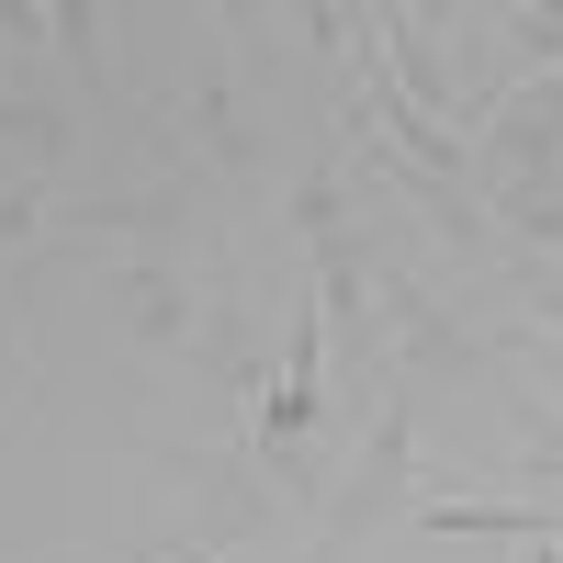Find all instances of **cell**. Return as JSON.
Masks as SVG:
<instances>
[{"instance_id":"obj_8","label":"cell","mask_w":563,"mask_h":563,"mask_svg":"<svg viewBox=\"0 0 563 563\" xmlns=\"http://www.w3.org/2000/svg\"><path fill=\"white\" fill-rule=\"evenodd\" d=\"M507 417H519V485L541 496L552 485V507H563V395H507Z\"/></svg>"},{"instance_id":"obj_6","label":"cell","mask_w":563,"mask_h":563,"mask_svg":"<svg viewBox=\"0 0 563 563\" xmlns=\"http://www.w3.org/2000/svg\"><path fill=\"white\" fill-rule=\"evenodd\" d=\"M68 225H79V238H135V249L180 260V238H192V180H169V192H124V203H79Z\"/></svg>"},{"instance_id":"obj_1","label":"cell","mask_w":563,"mask_h":563,"mask_svg":"<svg viewBox=\"0 0 563 563\" xmlns=\"http://www.w3.org/2000/svg\"><path fill=\"white\" fill-rule=\"evenodd\" d=\"M406 507H417V395H406V384H384V395H372L361 451H350V474L327 485L316 563H327V552H350V541H372L384 519H406Z\"/></svg>"},{"instance_id":"obj_2","label":"cell","mask_w":563,"mask_h":563,"mask_svg":"<svg viewBox=\"0 0 563 563\" xmlns=\"http://www.w3.org/2000/svg\"><path fill=\"white\" fill-rule=\"evenodd\" d=\"M372 305H384V350H395V384L406 372H496L507 339H485V327H462L451 305H429L417 282H372Z\"/></svg>"},{"instance_id":"obj_4","label":"cell","mask_w":563,"mask_h":563,"mask_svg":"<svg viewBox=\"0 0 563 563\" xmlns=\"http://www.w3.org/2000/svg\"><path fill=\"white\" fill-rule=\"evenodd\" d=\"M113 282H124V305H135V339H147V350H192V327H203V294H192V271H180V260L135 249Z\"/></svg>"},{"instance_id":"obj_10","label":"cell","mask_w":563,"mask_h":563,"mask_svg":"<svg viewBox=\"0 0 563 563\" xmlns=\"http://www.w3.org/2000/svg\"><path fill=\"white\" fill-rule=\"evenodd\" d=\"M0 147L12 158H34V180L68 158V124H57V102H34V90H0Z\"/></svg>"},{"instance_id":"obj_3","label":"cell","mask_w":563,"mask_h":563,"mask_svg":"<svg viewBox=\"0 0 563 563\" xmlns=\"http://www.w3.org/2000/svg\"><path fill=\"white\" fill-rule=\"evenodd\" d=\"M361 102H372V124L395 135V169H417V180H451V192H462V135H451V124H429V113H417L406 90L384 79V45H372V23H361Z\"/></svg>"},{"instance_id":"obj_13","label":"cell","mask_w":563,"mask_h":563,"mask_svg":"<svg viewBox=\"0 0 563 563\" xmlns=\"http://www.w3.org/2000/svg\"><path fill=\"white\" fill-rule=\"evenodd\" d=\"M530 316L552 327V339H563V294H552V282H541V294H530Z\"/></svg>"},{"instance_id":"obj_11","label":"cell","mask_w":563,"mask_h":563,"mask_svg":"<svg viewBox=\"0 0 563 563\" xmlns=\"http://www.w3.org/2000/svg\"><path fill=\"white\" fill-rule=\"evenodd\" d=\"M507 238H530V249H563V169H541V180H507Z\"/></svg>"},{"instance_id":"obj_12","label":"cell","mask_w":563,"mask_h":563,"mask_svg":"<svg viewBox=\"0 0 563 563\" xmlns=\"http://www.w3.org/2000/svg\"><path fill=\"white\" fill-rule=\"evenodd\" d=\"M45 214H57V203H45V180H34V169H23V180H0V260L34 249V238H45Z\"/></svg>"},{"instance_id":"obj_5","label":"cell","mask_w":563,"mask_h":563,"mask_svg":"<svg viewBox=\"0 0 563 563\" xmlns=\"http://www.w3.org/2000/svg\"><path fill=\"white\" fill-rule=\"evenodd\" d=\"M496 169H507V180H541V169H563V79L496 90Z\"/></svg>"},{"instance_id":"obj_14","label":"cell","mask_w":563,"mask_h":563,"mask_svg":"<svg viewBox=\"0 0 563 563\" xmlns=\"http://www.w3.org/2000/svg\"><path fill=\"white\" fill-rule=\"evenodd\" d=\"M12 395H23V372H12V361H0V417H12Z\"/></svg>"},{"instance_id":"obj_7","label":"cell","mask_w":563,"mask_h":563,"mask_svg":"<svg viewBox=\"0 0 563 563\" xmlns=\"http://www.w3.org/2000/svg\"><path fill=\"white\" fill-rule=\"evenodd\" d=\"M180 124H192V147L225 169V180H249L260 169V135H249V90H238V68H214V79H192V102H180Z\"/></svg>"},{"instance_id":"obj_9","label":"cell","mask_w":563,"mask_h":563,"mask_svg":"<svg viewBox=\"0 0 563 563\" xmlns=\"http://www.w3.org/2000/svg\"><path fill=\"white\" fill-rule=\"evenodd\" d=\"M45 34H68V68L90 79V102H113V113H124V90H113V45H102V34H113V12L68 0V12H45Z\"/></svg>"}]
</instances>
